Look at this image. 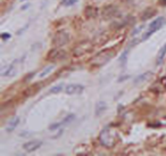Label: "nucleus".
Masks as SVG:
<instances>
[{
    "label": "nucleus",
    "instance_id": "obj_1",
    "mask_svg": "<svg viewBox=\"0 0 166 156\" xmlns=\"http://www.w3.org/2000/svg\"><path fill=\"white\" fill-rule=\"evenodd\" d=\"M99 140H100L101 145L105 146L106 148H112L115 145V137L109 128H106L101 131L100 136H99Z\"/></svg>",
    "mask_w": 166,
    "mask_h": 156
},
{
    "label": "nucleus",
    "instance_id": "obj_2",
    "mask_svg": "<svg viewBox=\"0 0 166 156\" xmlns=\"http://www.w3.org/2000/svg\"><path fill=\"white\" fill-rule=\"evenodd\" d=\"M164 24H165V18H164V17H158V18H156L154 22L150 23L148 30L144 32V37H142V40H147L150 36H152L154 33H156L158 30H160V29L164 26Z\"/></svg>",
    "mask_w": 166,
    "mask_h": 156
},
{
    "label": "nucleus",
    "instance_id": "obj_3",
    "mask_svg": "<svg viewBox=\"0 0 166 156\" xmlns=\"http://www.w3.org/2000/svg\"><path fill=\"white\" fill-rule=\"evenodd\" d=\"M17 71H18V59L14 60L12 64L8 65V67L4 68V71H1V75L6 78H13L14 75H16Z\"/></svg>",
    "mask_w": 166,
    "mask_h": 156
},
{
    "label": "nucleus",
    "instance_id": "obj_4",
    "mask_svg": "<svg viewBox=\"0 0 166 156\" xmlns=\"http://www.w3.org/2000/svg\"><path fill=\"white\" fill-rule=\"evenodd\" d=\"M68 40H70L68 33L65 32V31H59L58 33L55 34V37H54V45L60 47V46L66 45L68 42Z\"/></svg>",
    "mask_w": 166,
    "mask_h": 156
},
{
    "label": "nucleus",
    "instance_id": "obj_5",
    "mask_svg": "<svg viewBox=\"0 0 166 156\" xmlns=\"http://www.w3.org/2000/svg\"><path fill=\"white\" fill-rule=\"evenodd\" d=\"M83 90H84V87L82 84H68L65 87V94L70 96H74V95L82 94Z\"/></svg>",
    "mask_w": 166,
    "mask_h": 156
},
{
    "label": "nucleus",
    "instance_id": "obj_6",
    "mask_svg": "<svg viewBox=\"0 0 166 156\" xmlns=\"http://www.w3.org/2000/svg\"><path fill=\"white\" fill-rule=\"evenodd\" d=\"M42 145V142L39 140H32V141H28L26 144L23 145V148L25 149L26 152H34L38 148H40Z\"/></svg>",
    "mask_w": 166,
    "mask_h": 156
},
{
    "label": "nucleus",
    "instance_id": "obj_7",
    "mask_svg": "<svg viewBox=\"0 0 166 156\" xmlns=\"http://www.w3.org/2000/svg\"><path fill=\"white\" fill-rule=\"evenodd\" d=\"M74 118H75L74 114H70V115H67L64 120H62L60 122H58V123H56V124H51V126H49V129H50V130H55V129H58V128L65 126V124H68L71 121L74 120Z\"/></svg>",
    "mask_w": 166,
    "mask_h": 156
},
{
    "label": "nucleus",
    "instance_id": "obj_8",
    "mask_svg": "<svg viewBox=\"0 0 166 156\" xmlns=\"http://www.w3.org/2000/svg\"><path fill=\"white\" fill-rule=\"evenodd\" d=\"M18 123H20V118H14V119H12L9 122H8V124L6 126V131H7L8 134H10V132H13L15 129H16V126H18Z\"/></svg>",
    "mask_w": 166,
    "mask_h": 156
},
{
    "label": "nucleus",
    "instance_id": "obj_9",
    "mask_svg": "<svg viewBox=\"0 0 166 156\" xmlns=\"http://www.w3.org/2000/svg\"><path fill=\"white\" fill-rule=\"evenodd\" d=\"M64 56H65V52H60V50H58V49H54V50H51L50 54H49L48 59H60V58L64 57Z\"/></svg>",
    "mask_w": 166,
    "mask_h": 156
},
{
    "label": "nucleus",
    "instance_id": "obj_10",
    "mask_svg": "<svg viewBox=\"0 0 166 156\" xmlns=\"http://www.w3.org/2000/svg\"><path fill=\"white\" fill-rule=\"evenodd\" d=\"M165 56H166V44L162 48H160V50H159L158 55H157V58H156V63L157 64H162L163 62H164V59H165Z\"/></svg>",
    "mask_w": 166,
    "mask_h": 156
},
{
    "label": "nucleus",
    "instance_id": "obj_11",
    "mask_svg": "<svg viewBox=\"0 0 166 156\" xmlns=\"http://www.w3.org/2000/svg\"><path fill=\"white\" fill-rule=\"evenodd\" d=\"M54 68H55V65H49V66L44 67L43 70L40 72L39 78H40V79H43V78H46V76H48V75L50 74L51 72L54 71Z\"/></svg>",
    "mask_w": 166,
    "mask_h": 156
},
{
    "label": "nucleus",
    "instance_id": "obj_12",
    "mask_svg": "<svg viewBox=\"0 0 166 156\" xmlns=\"http://www.w3.org/2000/svg\"><path fill=\"white\" fill-rule=\"evenodd\" d=\"M106 104L104 103V102H100V103H98L97 106H96V115H101L104 112L106 111Z\"/></svg>",
    "mask_w": 166,
    "mask_h": 156
},
{
    "label": "nucleus",
    "instance_id": "obj_13",
    "mask_svg": "<svg viewBox=\"0 0 166 156\" xmlns=\"http://www.w3.org/2000/svg\"><path fill=\"white\" fill-rule=\"evenodd\" d=\"M150 75H152L150 72H147V73H144V74L139 75L137 79L134 80V83H140V82L144 81V80H146V79H148V76H150Z\"/></svg>",
    "mask_w": 166,
    "mask_h": 156
},
{
    "label": "nucleus",
    "instance_id": "obj_14",
    "mask_svg": "<svg viewBox=\"0 0 166 156\" xmlns=\"http://www.w3.org/2000/svg\"><path fill=\"white\" fill-rule=\"evenodd\" d=\"M63 89H64V84L60 83V84H57V86L52 87V88L50 89V92L51 94H58V92H60Z\"/></svg>",
    "mask_w": 166,
    "mask_h": 156
},
{
    "label": "nucleus",
    "instance_id": "obj_15",
    "mask_svg": "<svg viewBox=\"0 0 166 156\" xmlns=\"http://www.w3.org/2000/svg\"><path fill=\"white\" fill-rule=\"evenodd\" d=\"M63 2L65 4V6H72V5L78 2V0H65V1H63Z\"/></svg>",
    "mask_w": 166,
    "mask_h": 156
},
{
    "label": "nucleus",
    "instance_id": "obj_16",
    "mask_svg": "<svg viewBox=\"0 0 166 156\" xmlns=\"http://www.w3.org/2000/svg\"><path fill=\"white\" fill-rule=\"evenodd\" d=\"M1 38L5 40V39H9V38H10V36H9V34H2V36H1Z\"/></svg>",
    "mask_w": 166,
    "mask_h": 156
},
{
    "label": "nucleus",
    "instance_id": "obj_17",
    "mask_svg": "<svg viewBox=\"0 0 166 156\" xmlns=\"http://www.w3.org/2000/svg\"><path fill=\"white\" fill-rule=\"evenodd\" d=\"M21 1H25V0H21Z\"/></svg>",
    "mask_w": 166,
    "mask_h": 156
},
{
    "label": "nucleus",
    "instance_id": "obj_18",
    "mask_svg": "<svg viewBox=\"0 0 166 156\" xmlns=\"http://www.w3.org/2000/svg\"><path fill=\"white\" fill-rule=\"evenodd\" d=\"M63 1H65V0H63Z\"/></svg>",
    "mask_w": 166,
    "mask_h": 156
}]
</instances>
